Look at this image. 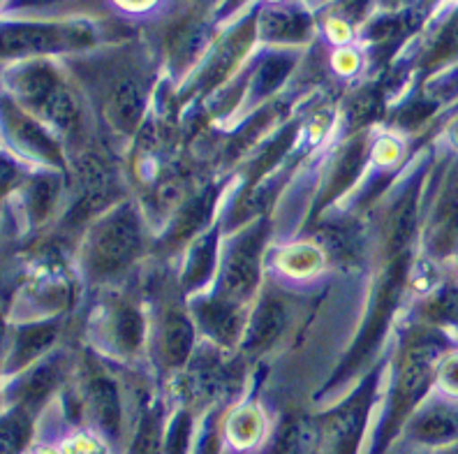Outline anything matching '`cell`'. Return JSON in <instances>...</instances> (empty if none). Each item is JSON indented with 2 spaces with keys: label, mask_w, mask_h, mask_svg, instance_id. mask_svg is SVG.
<instances>
[{
  "label": "cell",
  "mask_w": 458,
  "mask_h": 454,
  "mask_svg": "<svg viewBox=\"0 0 458 454\" xmlns=\"http://www.w3.org/2000/svg\"><path fill=\"white\" fill-rule=\"evenodd\" d=\"M405 271H408V258H398L396 262L392 264L389 274H386L385 283H382L380 292H377V297H375L373 313H370L369 322H366V327H363L361 334H359V341L354 343L350 357L343 362L335 381L347 378V373H352V371L361 364L363 359L369 357L370 350L377 346V341H380L382 334H385L386 330V322H389V318H392L394 306H396L398 292H401L403 280H405Z\"/></svg>",
  "instance_id": "1"
},
{
  "label": "cell",
  "mask_w": 458,
  "mask_h": 454,
  "mask_svg": "<svg viewBox=\"0 0 458 454\" xmlns=\"http://www.w3.org/2000/svg\"><path fill=\"white\" fill-rule=\"evenodd\" d=\"M140 220H137L132 209H121L98 232L93 258H90L93 270L98 274H112V271L121 270L123 264H128L134 258V253L140 251Z\"/></svg>",
  "instance_id": "2"
},
{
  "label": "cell",
  "mask_w": 458,
  "mask_h": 454,
  "mask_svg": "<svg viewBox=\"0 0 458 454\" xmlns=\"http://www.w3.org/2000/svg\"><path fill=\"white\" fill-rule=\"evenodd\" d=\"M437 353L440 350L433 341H414L408 353H405L401 364V376H398L396 397H394V415L389 417V424H386L385 441L396 432L403 417L408 415L414 401L428 387Z\"/></svg>",
  "instance_id": "3"
},
{
  "label": "cell",
  "mask_w": 458,
  "mask_h": 454,
  "mask_svg": "<svg viewBox=\"0 0 458 454\" xmlns=\"http://www.w3.org/2000/svg\"><path fill=\"white\" fill-rule=\"evenodd\" d=\"M264 230H252L241 239L229 255L223 274V292L229 299L248 297L259 280V258H262Z\"/></svg>",
  "instance_id": "4"
},
{
  "label": "cell",
  "mask_w": 458,
  "mask_h": 454,
  "mask_svg": "<svg viewBox=\"0 0 458 454\" xmlns=\"http://www.w3.org/2000/svg\"><path fill=\"white\" fill-rule=\"evenodd\" d=\"M23 90H26V98L58 128L67 130L77 124V105H74L72 96L54 77L38 74V77L30 79Z\"/></svg>",
  "instance_id": "5"
},
{
  "label": "cell",
  "mask_w": 458,
  "mask_h": 454,
  "mask_svg": "<svg viewBox=\"0 0 458 454\" xmlns=\"http://www.w3.org/2000/svg\"><path fill=\"white\" fill-rule=\"evenodd\" d=\"M369 410V392L363 390L357 398L343 406L329 422V450L331 454H354L357 452L359 436Z\"/></svg>",
  "instance_id": "6"
},
{
  "label": "cell",
  "mask_w": 458,
  "mask_h": 454,
  "mask_svg": "<svg viewBox=\"0 0 458 454\" xmlns=\"http://www.w3.org/2000/svg\"><path fill=\"white\" fill-rule=\"evenodd\" d=\"M192 350V325L183 313H172L165 320L163 337H160V353L169 366H181L191 357Z\"/></svg>",
  "instance_id": "7"
},
{
  "label": "cell",
  "mask_w": 458,
  "mask_h": 454,
  "mask_svg": "<svg viewBox=\"0 0 458 454\" xmlns=\"http://www.w3.org/2000/svg\"><path fill=\"white\" fill-rule=\"evenodd\" d=\"M144 89L140 81H123L118 84L112 98V121L125 133H132L144 114Z\"/></svg>",
  "instance_id": "8"
},
{
  "label": "cell",
  "mask_w": 458,
  "mask_h": 454,
  "mask_svg": "<svg viewBox=\"0 0 458 454\" xmlns=\"http://www.w3.org/2000/svg\"><path fill=\"white\" fill-rule=\"evenodd\" d=\"M283 325H285V309L283 304L276 302V299H267V302L259 306L258 315L250 322V330H248L246 337V348H264L268 343L278 338V334L283 331Z\"/></svg>",
  "instance_id": "9"
},
{
  "label": "cell",
  "mask_w": 458,
  "mask_h": 454,
  "mask_svg": "<svg viewBox=\"0 0 458 454\" xmlns=\"http://www.w3.org/2000/svg\"><path fill=\"white\" fill-rule=\"evenodd\" d=\"M414 438L424 443H445L458 436V415L449 408H430L412 424Z\"/></svg>",
  "instance_id": "10"
},
{
  "label": "cell",
  "mask_w": 458,
  "mask_h": 454,
  "mask_svg": "<svg viewBox=\"0 0 458 454\" xmlns=\"http://www.w3.org/2000/svg\"><path fill=\"white\" fill-rule=\"evenodd\" d=\"M197 315H199L204 330H207L211 337L218 338V341L229 343L239 337L241 318L234 311V306H229L227 302L201 304L199 309H197Z\"/></svg>",
  "instance_id": "11"
},
{
  "label": "cell",
  "mask_w": 458,
  "mask_h": 454,
  "mask_svg": "<svg viewBox=\"0 0 458 454\" xmlns=\"http://www.w3.org/2000/svg\"><path fill=\"white\" fill-rule=\"evenodd\" d=\"M90 404H93L102 429L116 436L121 429V404H118V392L114 382H109L106 378H96L90 382Z\"/></svg>",
  "instance_id": "12"
},
{
  "label": "cell",
  "mask_w": 458,
  "mask_h": 454,
  "mask_svg": "<svg viewBox=\"0 0 458 454\" xmlns=\"http://www.w3.org/2000/svg\"><path fill=\"white\" fill-rule=\"evenodd\" d=\"M10 128L12 135L17 137L26 149L35 153V156H42L51 163L61 165V151H58V144L47 135L45 130H39L38 125L26 116H19V114H10Z\"/></svg>",
  "instance_id": "13"
},
{
  "label": "cell",
  "mask_w": 458,
  "mask_h": 454,
  "mask_svg": "<svg viewBox=\"0 0 458 454\" xmlns=\"http://www.w3.org/2000/svg\"><path fill=\"white\" fill-rule=\"evenodd\" d=\"M417 191H408L401 197V202L396 204L392 213V220H389V248L394 253L403 251L405 246H410L414 235V227H417Z\"/></svg>",
  "instance_id": "14"
},
{
  "label": "cell",
  "mask_w": 458,
  "mask_h": 454,
  "mask_svg": "<svg viewBox=\"0 0 458 454\" xmlns=\"http://www.w3.org/2000/svg\"><path fill=\"white\" fill-rule=\"evenodd\" d=\"M315 445V429L306 420H290L280 429L274 454H310Z\"/></svg>",
  "instance_id": "15"
},
{
  "label": "cell",
  "mask_w": 458,
  "mask_h": 454,
  "mask_svg": "<svg viewBox=\"0 0 458 454\" xmlns=\"http://www.w3.org/2000/svg\"><path fill=\"white\" fill-rule=\"evenodd\" d=\"M363 160H366V149H363L361 141H357V144L347 149L345 156L341 158V163L335 165L334 179H331V184H329V191H327V195H325V202L327 200H334V197L341 195L347 185L352 184L354 176H357L359 169H361Z\"/></svg>",
  "instance_id": "16"
},
{
  "label": "cell",
  "mask_w": 458,
  "mask_h": 454,
  "mask_svg": "<svg viewBox=\"0 0 458 454\" xmlns=\"http://www.w3.org/2000/svg\"><path fill=\"white\" fill-rule=\"evenodd\" d=\"M81 185H84V204L89 209L100 207L109 197V176L100 160L89 158L81 163Z\"/></svg>",
  "instance_id": "17"
},
{
  "label": "cell",
  "mask_w": 458,
  "mask_h": 454,
  "mask_svg": "<svg viewBox=\"0 0 458 454\" xmlns=\"http://www.w3.org/2000/svg\"><path fill=\"white\" fill-rule=\"evenodd\" d=\"M208 207H211V200L207 197H197L192 200L188 207L183 209L176 223H174V232H172V242H183L185 236H191L192 232L199 230L204 220L208 218Z\"/></svg>",
  "instance_id": "18"
},
{
  "label": "cell",
  "mask_w": 458,
  "mask_h": 454,
  "mask_svg": "<svg viewBox=\"0 0 458 454\" xmlns=\"http://www.w3.org/2000/svg\"><path fill=\"white\" fill-rule=\"evenodd\" d=\"M213 258H216V246H213V239H204V242L197 244L195 251L191 253L188 270H185V276H183L185 286L188 287L199 286L201 280L208 276V271H211Z\"/></svg>",
  "instance_id": "19"
},
{
  "label": "cell",
  "mask_w": 458,
  "mask_h": 454,
  "mask_svg": "<svg viewBox=\"0 0 458 454\" xmlns=\"http://www.w3.org/2000/svg\"><path fill=\"white\" fill-rule=\"evenodd\" d=\"M56 337V327L54 325H39V327H29L19 337V359L26 362V359H33L35 355L42 353V350L49 346Z\"/></svg>",
  "instance_id": "20"
},
{
  "label": "cell",
  "mask_w": 458,
  "mask_h": 454,
  "mask_svg": "<svg viewBox=\"0 0 458 454\" xmlns=\"http://www.w3.org/2000/svg\"><path fill=\"white\" fill-rule=\"evenodd\" d=\"M134 454H163V436H160V420L156 413H146L134 438Z\"/></svg>",
  "instance_id": "21"
},
{
  "label": "cell",
  "mask_w": 458,
  "mask_h": 454,
  "mask_svg": "<svg viewBox=\"0 0 458 454\" xmlns=\"http://www.w3.org/2000/svg\"><path fill=\"white\" fill-rule=\"evenodd\" d=\"M426 315L436 322H458V290L445 287L426 304Z\"/></svg>",
  "instance_id": "22"
},
{
  "label": "cell",
  "mask_w": 458,
  "mask_h": 454,
  "mask_svg": "<svg viewBox=\"0 0 458 454\" xmlns=\"http://www.w3.org/2000/svg\"><path fill=\"white\" fill-rule=\"evenodd\" d=\"M144 334V322L134 309H121L116 315V337L125 350H134L140 346Z\"/></svg>",
  "instance_id": "23"
},
{
  "label": "cell",
  "mask_w": 458,
  "mask_h": 454,
  "mask_svg": "<svg viewBox=\"0 0 458 454\" xmlns=\"http://www.w3.org/2000/svg\"><path fill=\"white\" fill-rule=\"evenodd\" d=\"M29 432L30 424L21 413L7 417L3 422V454H17L23 448V443H26Z\"/></svg>",
  "instance_id": "24"
},
{
  "label": "cell",
  "mask_w": 458,
  "mask_h": 454,
  "mask_svg": "<svg viewBox=\"0 0 458 454\" xmlns=\"http://www.w3.org/2000/svg\"><path fill=\"white\" fill-rule=\"evenodd\" d=\"M188 436H191V417L188 413H181L174 420L167 436V454H185L188 450Z\"/></svg>",
  "instance_id": "25"
},
{
  "label": "cell",
  "mask_w": 458,
  "mask_h": 454,
  "mask_svg": "<svg viewBox=\"0 0 458 454\" xmlns=\"http://www.w3.org/2000/svg\"><path fill=\"white\" fill-rule=\"evenodd\" d=\"M268 202H271V193H268V188H258V191L250 193V195L239 204L232 223H241V220H246L250 218V216H255V213L264 211V207H267Z\"/></svg>",
  "instance_id": "26"
},
{
  "label": "cell",
  "mask_w": 458,
  "mask_h": 454,
  "mask_svg": "<svg viewBox=\"0 0 458 454\" xmlns=\"http://www.w3.org/2000/svg\"><path fill=\"white\" fill-rule=\"evenodd\" d=\"M292 140H294V130H287L285 135L274 141V146H268V151L264 153L262 160L255 165V176H262L264 172H267V169L271 167V165H274L280 156H283V151H287V149H290Z\"/></svg>",
  "instance_id": "27"
},
{
  "label": "cell",
  "mask_w": 458,
  "mask_h": 454,
  "mask_svg": "<svg viewBox=\"0 0 458 454\" xmlns=\"http://www.w3.org/2000/svg\"><path fill=\"white\" fill-rule=\"evenodd\" d=\"M54 195H56V191H54L49 179H42L33 185V207L35 211H39V216L49 211Z\"/></svg>",
  "instance_id": "28"
},
{
  "label": "cell",
  "mask_w": 458,
  "mask_h": 454,
  "mask_svg": "<svg viewBox=\"0 0 458 454\" xmlns=\"http://www.w3.org/2000/svg\"><path fill=\"white\" fill-rule=\"evenodd\" d=\"M51 385H54V373H51V369L38 371L33 381L29 382V398H30V401H38V398L45 397V394L51 390Z\"/></svg>",
  "instance_id": "29"
},
{
  "label": "cell",
  "mask_w": 458,
  "mask_h": 454,
  "mask_svg": "<svg viewBox=\"0 0 458 454\" xmlns=\"http://www.w3.org/2000/svg\"><path fill=\"white\" fill-rule=\"evenodd\" d=\"M440 381L447 392L458 394V355H454L452 359L445 362V366L440 371Z\"/></svg>",
  "instance_id": "30"
},
{
  "label": "cell",
  "mask_w": 458,
  "mask_h": 454,
  "mask_svg": "<svg viewBox=\"0 0 458 454\" xmlns=\"http://www.w3.org/2000/svg\"><path fill=\"white\" fill-rule=\"evenodd\" d=\"M114 3H118L125 10H144V7H151L156 0H114Z\"/></svg>",
  "instance_id": "31"
},
{
  "label": "cell",
  "mask_w": 458,
  "mask_h": 454,
  "mask_svg": "<svg viewBox=\"0 0 458 454\" xmlns=\"http://www.w3.org/2000/svg\"><path fill=\"white\" fill-rule=\"evenodd\" d=\"M449 47L458 49V17L454 19L452 26H449Z\"/></svg>",
  "instance_id": "32"
},
{
  "label": "cell",
  "mask_w": 458,
  "mask_h": 454,
  "mask_svg": "<svg viewBox=\"0 0 458 454\" xmlns=\"http://www.w3.org/2000/svg\"><path fill=\"white\" fill-rule=\"evenodd\" d=\"M440 454H458V448H449V450H445V452H440Z\"/></svg>",
  "instance_id": "33"
},
{
  "label": "cell",
  "mask_w": 458,
  "mask_h": 454,
  "mask_svg": "<svg viewBox=\"0 0 458 454\" xmlns=\"http://www.w3.org/2000/svg\"><path fill=\"white\" fill-rule=\"evenodd\" d=\"M454 137H456V141H458V125H456V133H454Z\"/></svg>",
  "instance_id": "34"
},
{
  "label": "cell",
  "mask_w": 458,
  "mask_h": 454,
  "mask_svg": "<svg viewBox=\"0 0 458 454\" xmlns=\"http://www.w3.org/2000/svg\"><path fill=\"white\" fill-rule=\"evenodd\" d=\"M456 211H458V197H456Z\"/></svg>",
  "instance_id": "35"
}]
</instances>
